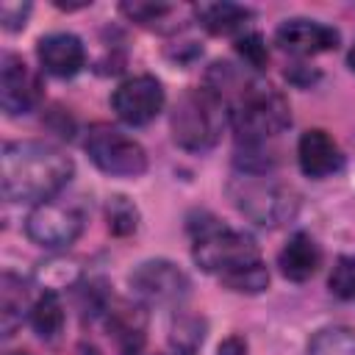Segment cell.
Returning <instances> with one entry per match:
<instances>
[{"mask_svg":"<svg viewBox=\"0 0 355 355\" xmlns=\"http://www.w3.org/2000/svg\"><path fill=\"white\" fill-rule=\"evenodd\" d=\"M191 230V255L197 266L208 275H216L222 286L241 294H258L269 283V272L261 261L258 244L252 236L233 230L214 216L189 222Z\"/></svg>","mask_w":355,"mask_h":355,"instance_id":"cell-1","label":"cell"},{"mask_svg":"<svg viewBox=\"0 0 355 355\" xmlns=\"http://www.w3.org/2000/svg\"><path fill=\"white\" fill-rule=\"evenodd\" d=\"M72 169V158L47 141H8L0 155L3 197L39 205L69 183Z\"/></svg>","mask_w":355,"mask_h":355,"instance_id":"cell-2","label":"cell"},{"mask_svg":"<svg viewBox=\"0 0 355 355\" xmlns=\"http://www.w3.org/2000/svg\"><path fill=\"white\" fill-rule=\"evenodd\" d=\"M225 122H227V105L202 86V89H189L178 97L169 128L178 147L189 153H205L219 141Z\"/></svg>","mask_w":355,"mask_h":355,"instance_id":"cell-3","label":"cell"},{"mask_svg":"<svg viewBox=\"0 0 355 355\" xmlns=\"http://www.w3.org/2000/svg\"><path fill=\"white\" fill-rule=\"evenodd\" d=\"M227 119L239 144H266L291 125V108L280 92L258 80L227 108Z\"/></svg>","mask_w":355,"mask_h":355,"instance_id":"cell-4","label":"cell"},{"mask_svg":"<svg viewBox=\"0 0 355 355\" xmlns=\"http://www.w3.org/2000/svg\"><path fill=\"white\" fill-rule=\"evenodd\" d=\"M227 197L247 219H252L261 227H280V225L291 222L300 208L294 189H288L266 175L239 172L227 183Z\"/></svg>","mask_w":355,"mask_h":355,"instance_id":"cell-5","label":"cell"},{"mask_svg":"<svg viewBox=\"0 0 355 355\" xmlns=\"http://www.w3.org/2000/svg\"><path fill=\"white\" fill-rule=\"evenodd\" d=\"M86 153L97 169L114 178H136L147 169L144 147L111 125H92L86 133Z\"/></svg>","mask_w":355,"mask_h":355,"instance_id":"cell-6","label":"cell"},{"mask_svg":"<svg viewBox=\"0 0 355 355\" xmlns=\"http://www.w3.org/2000/svg\"><path fill=\"white\" fill-rule=\"evenodd\" d=\"M83 225H86V211L80 202L53 197V200L33 205V211L28 214L25 230L31 241H36L39 247L64 250L80 236Z\"/></svg>","mask_w":355,"mask_h":355,"instance_id":"cell-7","label":"cell"},{"mask_svg":"<svg viewBox=\"0 0 355 355\" xmlns=\"http://www.w3.org/2000/svg\"><path fill=\"white\" fill-rule=\"evenodd\" d=\"M130 291L144 305H178L189 294V277L172 261L155 258L130 272Z\"/></svg>","mask_w":355,"mask_h":355,"instance_id":"cell-8","label":"cell"},{"mask_svg":"<svg viewBox=\"0 0 355 355\" xmlns=\"http://www.w3.org/2000/svg\"><path fill=\"white\" fill-rule=\"evenodd\" d=\"M111 108L128 125H147L164 108V86L153 75H133L114 89Z\"/></svg>","mask_w":355,"mask_h":355,"instance_id":"cell-9","label":"cell"},{"mask_svg":"<svg viewBox=\"0 0 355 355\" xmlns=\"http://www.w3.org/2000/svg\"><path fill=\"white\" fill-rule=\"evenodd\" d=\"M42 100V80L39 75L19 58L6 53L0 61V105L6 114H28Z\"/></svg>","mask_w":355,"mask_h":355,"instance_id":"cell-10","label":"cell"},{"mask_svg":"<svg viewBox=\"0 0 355 355\" xmlns=\"http://www.w3.org/2000/svg\"><path fill=\"white\" fill-rule=\"evenodd\" d=\"M275 42L280 44V50L291 55H316L338 47V31L324 22L297 17V19H286L277 28Z\"/></svg>","mask_w":355,"mask_h":355,"instance_id":"cell-11","label":"cell"},{"mask_svg":"<svg viewBox=\"0 0 355 355\" xmlns=\"http://www.w3.org/2000/svg\"><path fill=\"white\" fill-rule=\"evenodd\" d=\"M39 64L55 78H72L86 64L83 42L75 33H47L36 44Z\"/></svg>","mask_w":355,"mask_h":355,"instance_id":"cell-12","label":"cell"},{"mask_svg":"<svg viewBox=\"0 0 355 355\" xmlns=\"http://www.w3.org/2000/svg\"><path fill=\"white\" fill-rule=\"evenodd\" d=\"M297 158H300V169L308 175V178H327L333 172L341 169L344 164V155L338 150V144L333 141V136L322 128H311L300 136V144H297Z\"/></svg>","mask_w":355,"mask_h":355,"instance_id":"cell-13","label":"cell"},{"mask_svg":"<svg viewBox=\"0 0 355 355\" xmlns=\"http://www.w3.org/2000/svg\"><path fill=\"white\" fill-rule=\"evenodd\" d=\"M105 324L119 347V355H139V349L144 344V330H147V316H144L141 305H130L125 300H111V305L105 311Z\"/></svg>","mask_w":355,"mask_h":355,"instance_id":"cell-14","label":"cell"},{"mask_svg":"<svg viewBox=\"0 0 355 355\" xmlns=\"http://www.w3.org/2000/svg\"><path fill=\"white\" fill-rule=\"evenodd\" d=\"M277 266H280L283 277H288L294 283H302V280L313 277L316 269L322 266V250L308 233H294L283 244V250L277 255Z\"/></svg>","mask_w":355,"mask_h":355,"instance_id":"cell-15","label":"cell"},{"mask_svg":"<svg viewBox=\"0 0 355 355\" xmlns=\"http://www.w3.org/2000/svg\"><path fill=\"white\" fill-rule=\"evenodd\" d=\"M194 17L208 33L230 36V33H239L250 22L252 11L247 6H239V3H227V0L219 3L216 0V3H197L194 6Z\"/></svg>","mask_w":355,"mask_h":355,"instance_id":"cell-16","label":"cell"},{"mask_svg":"<svg viewBox=\"0 0 355 355\" xmlns=\"http://www.w3.org/2000/svg\"><path fill=\"white\" fill-rule=\"evenodd\" d=\"M31 308L33 305L28 302L25 283L17 275L3 272V277H0V333H3V338H11L17 333L22 319L31 316Z\"/></svg>","mask_w":355,"mask_h":355,"instance_id":"cell-17","label":"cell"},{"mask_svg":"<svg viewBox=\"0 0 355 355\" xmlns=\"http://www.w3.org/2000/svg\"><path fill=\"white\" fill-rule=\"evenodd\" d=\"M31 324H33V330H36L39 338H44V341L58 338V333L64 330V308H61L58 291H44L33 302V308H31Z\"/></svg>","mask_w":355,"mask_h":355,"instance_id":"cell-18","label":"cell"},{"mask_svg":"<svg viewBox=\"0 0 355 355\" xmlns=\"http://www.w3.org/2000/svg\"><path fill=\"white\" fill-rule=\"evenodd\" d=\"M205 338V322L191 313H180L169 327V344L178 355H194Z\"/></svg>","mask_w":355,"mask_h":355,"instance_id":"cell-19","label":"cell"},{"mask_svg":"<svg viewBox=\"0 0 355 355\" xmlns=\"http://www.w3.org/2000/svg\"><path fill=\"white\" fill-rule=\"evenodd\" d=\"M308 355H355V330L344 324L319 330L308 344Z\"/></svg>","mask_w":355,"mask_h":355,"instance_id":"cell-20","label":"cell"},{"mask_svg":"<svg viewBox=\"0 0 355 355\" xmlns=\"http://www.w3.org/2000/svg\"><path fill=\"white\" fill-rule=\"evenodd\" d=\"M119 8H122V14H125L130 22H136V25H141V28H155V31H172L164 19H169V17L178 11V8L169 6V3H141V0L122 3Z\"/></svg>","mask_w":355,"mask_h":355,"instance_id":"cell-21","label":"cell"},{"mask_svg":"<svg viewBox=\"0 0 355 355\" xmlns=\"http://www.w3.org/2000/svg\"><path fill=\"white\" fill-rule=\"evenodd\" d=\"M105 219H108V230H111L114 236H130V233L139 227V211H136V205H133L128 197H122V194H116V197L108 200V205H105Z\"/></svg>","mask_w":355,"mask_h":355,"instance_id":"cell-22","label":"cell"},{"mask_svg":"<svg viewBox=\"0 0 355 355\" xmlns=\"http://www.w3.org/2000/svg\"><path fill=\"white\" fill-rule=\"evenodd\" d=\"M327 286L338 300H352L355 297V258L352 255H341L336 261Z\"/></svg>","mask_w":355,"mask_h":355,"instance_id":"cell-23","label":"cell"},{"mask_svg":"<svg viewBox=\"0 0 355 355\" xmlns=\"http://www.w3.org/2000/svg\"><path fill=\"white\" fill-rule=\"evenodd\" d=\"M236 50H239V55H241L250 67H255V69L266 67V61H269L266 44H263V39H261L258 33H244V36L236 42Z\"/></svg>","mask_w":355,"mask_h":355,"instance_id":"cell-24","label":"cell"},{"mask_svg":"<svg viewBox=\"0 0 355 355\" xmlns=\"http://www.w3.org/2000/svg\"><path fill=\"white\" fill-rule=\"evenodd\" d=\"M28 14H31V3H11V0L0 3V22H3L6 31H19V28H25Z\"/></svg>","mask_w":355,"mask_h":355,"instance_id":"cell-25","label":"cell"},{"mask_svg":"<svg viewBox=\"0 0 355 355\" xmlns=\"http://www.w3.org/2000/svg\"><path fill=\"white\" fill-rule=\"evenodd\" d=\"M50 275L58 277V288H61V286H72L75 277H78V266H75L72 261H53V263H47V266L39 269V277H42V280H47Z\"/></svg>","mask_w":355,"mask_h":355,"instance_id":"cell-26","label":"cell"},{"mask_svg":"<svg viewBox=\"0 0 355 355\" xmlns=\"http://www.w3.org/2000/svg\"><path fill=\"white\" fill-rule=\"evenodd\" d=\"M219 355H247V344L241 336H230L219 344Z\"/></svg>","mask_w":355,"mask_h":355,"instance_id":"cell-27","label":"cell"},{"mask_svg":"<svg viewBox=\"0 0 355 355\" xmlns=\"http://www.w3.org/2000/svg\"><path fill=\"white\" fill-rule=\"evenodd\" d=\"M347 64H349V69L355 72V44L349 47V55H347Z\"/></svg>","mask_w":355,"mask_h":355,"instance_id":"cell-28","label":"cell"},{"mask_svg":"<svg viewBox=\"0 0 355 355\" xmlns=\"http://www.w3.org/2000/svg\"><path fill=\"white\" fill-rule=\"evenodd\" d=\"M8 355H28V352H8Z\"/></svg>","mask_w":355,"mask_h":355,"instance_id":"cell-29","label":"cell"}]
</instances>
